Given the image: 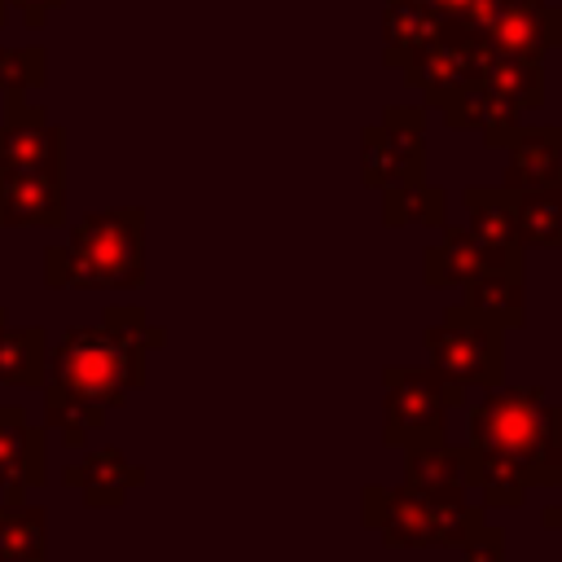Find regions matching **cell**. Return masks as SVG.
<instances>
[{
  "instance_id": "obj_1",
  "label": "cell",
  "mask_w": 562,
  "mask_h": 562,
  "mask_svg": "<svg viewBox=\"0 0 562 562\" xmlns=\"http://www.w3.org/2000/svg\"><path fill=\"white\" fill-rule=\"evenodd\" d=\"M162 342L167 334L149 325L136 303L105 307L97 325H79L53 347L44 386L105 413L123 408L127 395L145 386V351Z\"/></svg>"
},
{
  "instance_id": "obj_2",
  "label": "cell",
  "mask_w": 562,
  "mask_h": 562,
  "mask_svg": "<svg viewBox=\"0 0 562 562\" xmlns=\"http://www.w3.org/2000/svg\"><path fill=\"white\" fill-rule=\"evenodd\" d=\"M53 290H140L145 285V211L110 206L70 228L66 246L44 250Z\"/></svg>"
},
{
  "instance_id": "obj_3",
  "label": "cell",
  "mask_w": 562,
  "mask_h": 562,
  "mask_svg": "<svg viewBox=\"0 0 562 562\" xmlns=\"http://www.w3.org/2000/svg\"><path fill=\"white\" fill-rule=\"evenodd\" d=\"M360 518L386 549H461L474 527L483 522V509L470 501H430L417 487H382L369 483L360 492Z\"/></svg>"
},
{
  "instance_id": "obj_4",
  "label": "cell",
  "mask_w": 562,
  "mask_h": 562,
  "mask_svg": "<svg viewBox=\"0 0 562 562\" xmlns=\"http://www.w3.org/2000/svg\"><path fill=\"white\" fill-rule=\"evenodd\" d=\"M549 391L544 386H492L470 404V448L496 461H509L540 487V448L549 430Z\"/></svg>"
},
{
  "instance_id": "obj_5",
  "label": "cell",
  "mask_w": 562,
  "mask_h": 562,
  "mask_svg": "<svg viewBox=\"0 0 562 562\" xmlns=\"http://www.w3.org/2000/svg\"><path fill=\"white\" fill-rule=\"evenodd\" d=\"M465 404V386L443 378L435 364H386L382 369V443L391 448H430L443 443L448 408Z\"/></svg>"
},
{
  "instance_id": "obj_6",
  "label": "cell",
  "mask_w": 562,
  "mask_h": 562,
  "mask_svg": "<svg viewBox=\"0 0 562 562\" xmlns=\"http://www.w3.org/2000/svg\"><path fill=\"white\" fill-rule=\"evenodd\" d=\"M430 364L457 386H501L505 382V329L465 303H452L439 325L426 329Z\"/></svg>"
},
{
  "instance_id": "obj_7",
  "label": "cell",
  "mask_w": 562,
  "mask_h": 562,
  "mask_svg": "<svg viewBox=\"0 0 562 562\" xmlns=\"http://www.w3.org/2000/svg\"><path fill=\"white\" fill-rule=\"evenodd\" d=\"M360 180L369 189L422 184L426 180V110L386 105L382 123L360 136Z\"/></svg>"
},
{
  "instance_id": "obj_8",
  "label": "cell",
  "mask_w": 562,
  "mask_h": 562,
  "mask_svg": "<svg viewBox=\"0 0 562 562\" xmlns=\"http://www.w3.org/2000/svg\"><path fill=\"white\" fill-rule=\"evenodd\" d=\"M474 35L501 57L540 61L544 53L562 48V9L549 0H496Z\"/></svg>"
},
{
  "instance_id": "obj_9",
  "label": "cell",
  "mask_w": 562,
  "mask_h": 562,
  "mask_svg": "<svg viewBox=\"0 0 562 562\" xmlns=\"http://www.w3.org/2000/svg\"><path fill=\"white\" fill-rule=\"evenodd\" d=\"M479 61H483V40H479V35H465V31H457V26H448V35H443L426 57H417V61L404 70V79H408L413 88H422V101H426L430 110H439L452 92H461L470 79H479Z\"/></svg>"
},
{
  "instance_id": "obj_10",
  "label": "cell",
  "mask_w": 562,
  "mask_h": 562,
  "mask_svg": "<svg viewBox=\"0 0 562 562\" xmlns=\"http://www.w3.org/2000/svg\"><path fill=\"white\" fill-rule=\"evenodd\" d=\"M48 483V443L44 430L26 422L22 408H0V487L18 505L31 487Z\"/></svg>"
},
{
  "instance_id": "obj_11",
  "label": "cell",
  "mask_w": 562,
  "mask_h": 562,
  "mask_svg": "<svg viewBox=\"0 0 562 562\" xmlns=\"http://www.w3.org/2000/svg\"><path fill=\"white\" fill-rule=\"evenodd\" d=\"M66 220V176L0 167V228H57Z\"/></svg>"
},
{
  "instance_id": "obj_12",
  "label": "cell",
  "mask_w": 562,
  "mask_h": 562,
  "mask_svg": "<svg viewBox=\"0 0 562 562\" xmlns=\"http://www.w3.org/2000/svg\"><path fill=\"white\" fill-rule=\"evenodd\" d=\"M461 202H465V215H470L465 233L483 250L487 268H522V241H518V228H514L509 193L474 184V189L461 193Z\"/></svg>"
},
{
  "instance_id": "obj_13",
  "label": "cell",
  "mask_w": 562,
  "mask_h": 562,
  "mask_svg": "<svg viewBox=\"0 0 562 562\" xmlns=\"http://www.w3.org/2000/svg\"><path fill=\"white\" fill-rule=\"evenodd\" d=\"M448 35V18H439L426 0H382V61L408 70Z\"/></svg>"
},
{
  "instance_id": "obj_14",
  "label": "cell",
  "mask_w": 562,
  "mask_h": 562,
  "mask_svg": "<svg viewBox=\"0 0 562 562\" xmlns=\"http://www.w3.org/2000/svg\"><path fill=\"white\" fill-rule=\"evenodd\" d=\"M0 167L66 176V132L57 123H48L44 110L0 123Z\"/></svg>"
},
{
  "instance_id": "obj_15",
  "label": "cell",
  "mask_w": 562,
  "mask_h": 562,
  "mask_svg": "<svg viewBox=\"0 0 562 562\" xmlns=\"http://www.w3.org/2000/svg\"><path fill=\"white\" fill-rule=\"evenodd\" d=\"M439 114H443V123H448L452 132H483V140H487L492 149H505L509 136L522 127V114H518L505 97H496L483 79H470L461 92H452V97L439 105Z\"/></svg>"
},
{
  "instance_id": "obj_16",
  "label": "cell",
  "mask_w": 562,
  "mask_h": 562,
  "mask_svg": "<svg viewBox=\"0 0 562 562\" xmlns=\"http://www.w3.org/2000/svg\"><path fill=\"white\" fill-rule=\"evenodd\" d=\"M61 483L75 487V492L83 496V505H92V509H114V505L127 501V492H136V487L145 483V470H140L136 461H127L119 448H97V452H88L83 461L66 465Z\"/></svg>"
},
{
  "instance_id": "obj_17",
  "label": "cell",
  "mask_w": 562,
  "mask_h": 562,
  "mask_svg": "<svg viewBox=\"0 0 562 562\" xmlns=\"http://www.w3.org/2000/svg\"><path fill=\"white\" fill-rule=\"evenodd\" d=\"M505 154V189H562V127H518Z\"/></svg>"
},
{
  "instance_id": "obj_18",
  "label": "cell",
  "mask_w": 562,
  "mask_h": 562,
  "mask_svg": "<svg viewBox=\"0 0 562 562\" xmlns=\"http://www.w3.org/2000/svg\"><path fill=\"white\" fill-rule=\"evenodd\" d=\"M404 483L417 487L430 501H470V465L465 443H430V448H404Z\"/></svg>"
},
{
  "instance_id": "obj_19",
  "label": "cell",
  "mask_w": 562,
  "mask_h": 562,
  "mask_svg": "<svg viewBox=\"0 0 562 562\" xmlns=\"http://www.w3.org/2000/svg\"><path fill=\"white\" fill-rule=\"evenodd\" d=\"M487 268V259H483V250L474 246V237L465 233V228H448L435 246H426V255H422V281L430 285V290H461V285H470L479 272Z\"/></svg>"
},
{
  "instance_id": "obj_20",
  "label": "cell",
  "mask_w": 562,
  "mask_h": 562,
  "mask_svg": "<svg viewBox=\"0 0 562 562\" xmlns=\"http://www.w3.org/2000/svg\"><path fill=\"white\" fill-rule=\"evenodd\" d=\"M479 79H483L496 97H505L518 114L544 105V66H540V61H527V57H501V53H492V48L483 44Z\"/></svg>"
},
{
  "instance_id": "obj_21",
  "label": "cell",
  "mask_w": 562,
  "mask_h": 562,
  "mask_svg": "<svg viewBox=\"0 0 562 562\" xmlns=\"http://www.w3.org/2000/svg\"><path fill=\"white\" fill-rule=\"evenodd\" d=\"M505 193H509V211H514L522 250L527 246L558 250L562 246V189H505Z\"/></svg>"
},
{
  "instance_id": "obj_22",
  "label": "cell",
  "mask_w": 562,
  "mask_h": 562,
  "mask_svg": "<svg viewBox=\"0 0 562 562\" xmlns=\"http://www.w3.org/2000/svg\"><path fill=\"white\" fill-rule=\"evenodd\" d=\"M465 290V307H474L479 316H487L501 329H518L522 325V268H483Z\"/></svg>"
},
{
  "instance_id": "obj_23",
  "label": "cell",
  "mask_w": 562,
  "mask_h": 562,
  "mask_svg": "<svg viewBox=\"0 0 562 562\" xmlns=\"http://www.w3.org/2000/svg\"><path fill=\"white\" fill-rule=\"evenodd\" d=\"M48 338L40 325L0 329V386H44Z\"/></svg>"
},
{
  "instance_id": "obj_24",
  "label": "cell",
  "mask_w": 562,
  "mask_h": 562,
  "mask_svg": "<svg viewBox=\"0 0 562 562\" xmlns=\"http://www.w3.org/2000/svg\"><path fill=\"white\" fill-rule=\"evenodd\" d=\"M48 514L40 505H0V562H48Z\"/></svg>"
},
{
  "instance_id": "obj_25",
  "label": "cell",
  "mask_w": 562,
  "mask_h": 562,
  "mask_svg": "<svg viewBox=\"0 0 562 562\" xmlns=\"http://www.w3.org/2000/svg\"><path fill=\"white\" fill-rule=\"evenodd\" d=\"M48 75V57L44 48H0V97L9 105V119H26L40 105H31V88H40Z\"/></svg>"
},
{
  "instance_id": "obj_26",
  "label": "cell",
  "mask_w": 562,
  "mask_h": 562,
  "mask_svg": "<svg viewBox=\"0 0 562 562\" xmlns=\"http://www.w3.org/2000/svg\"><path fill=\"white\" fill-rule=\"evenodd\" d=\"M443 211L448 198L435 184H391L382 189V220L386 228H404V224H426V228H443Z\"/></svg>"
},
{
  "instance_id": "obj_27",
  "label": "cell",
  "mask_w": 562,
  "mask_h": 562,
  "mask_svg": "<svg viewBox=\"0 0 562 562\" xmlns=\"http://www.w3.org/2000/svg\"><path fill=\"white\" fill-rule=\"evenodd\" d=\"M40 391H44V417H48V426L61 435L66 448H79V443L88 439V430L105 426V408H92V404H83V400H70V395H61V391H53V386H40Z\"/></svg>"
},
{
  "instance_id": "obj_28",
  "label": "cell",
  "mask_w": 562,
  "mask_h": 562,
  "mask_svg": "<svg viewBox=\"0 0 562 562\" xmlns=\"http://www.w3.org/2000/svg\"><path fill=\"white\" fill-rule=\"evenodd\" d=\"M540 487H562V404L549 408V430L540 448Z\"/></svg>"
},
{
  "instance_id": "obj_29",
  "label": "cell",
  "mask_w": 562,
  "mask_h": 562,
  "mask_svg": "<svg viewBox=\"0 0 562 562\" xmlns=\"http://www.w3.org/2000/svg\"><path fill=\"white\" fill-rule=\"evenodd\" d=\"M426 4H430L439 18H448V26L474 35V31L487 22V13H492L496 0H426Z\"/></svg>"
},
{
  "instance_id": "obj_30",
  "label": "cell",
  "mask_w": 562,
  "mask_h": 562,
  "mask_svg": "<svg viewBox=\"0 0 562 562\" xmlns=\"http://www.w3.org/2000/svg\"><path fill=\"white\" fill-rule=\"evenodd\" d=\"M461 562H505V531L483 518L474 536L461 544Z\"/></svg>"
},
{
  "instance_id": "obj_31",
  "label": "cell",
  "mask_w": 562,
  "mask_h": 562,
  "mask_svg": "<svg viewBox=\"0 0 562 562\" xmlns=\"http://www.w3.org/2000/svg\"><path fill=\"white\" fill-rule=\"evenodd\" d=\"M4 4H9V9H18V18H22L31 31H40V26H44V22L66 4V0H4Z\"/></svg>"
},
{
  "instance_id": "obj_32",
  "label": "cell",
  "mask_w": 562,
  "mask_h": 562,
  "mask_svg": "<svg viewBox=\"0 0 562 562\" xmlns=\"http://www.w3.org/2000/svg\"><path fill=\"white\" fill-rule=\"evenodd\" d=\"M540 522H544L549 531H562V501H553V505H544V514H540Z\"/></svg>"
},
{
  "instance_id": "obj_33",
  "label": "cell",
  "mask_w": 562,
  "mask_h": 562,
  "mask_svg": "<svg viewBox=\"0 0 562 562\" xmlns=\"http://www.w3.org/2000/svg\"><path fill=\"white\" fill-rule=\"evenodd\" d=\"M4 22H9V4L0 0V26H4Z\"/></svg>"
},
{
  "instance_id": "obj_34",
  "label": "cell",
  "mask_w": 562,
  "mask_h": 562,
  "mask_svg": "<svg viewBox=\"0 0 562 562\" xmlns=\"http://www.w3.org/2000/svg\"><path fill=\"white\" fill-rule=\"evenodd\" d=\"M4 325H9V312H4V307H0V329H4Z\"/></svg>"
}]
</instances>
